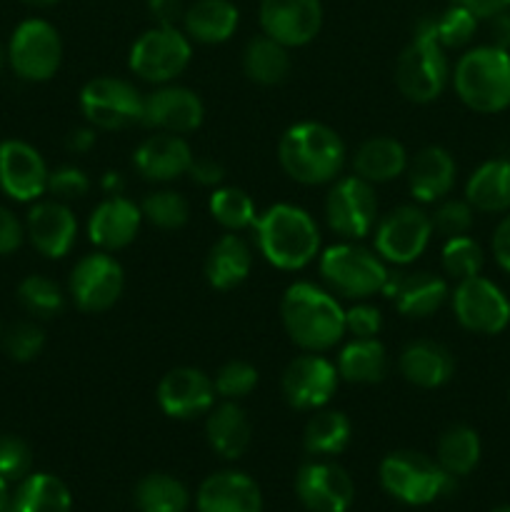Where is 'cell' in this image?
<instances>
[{
	"mask_svg": "<svg viewBox=\"0 0 510 512\" xmlns=\"http://www.w3.org/2000/svg\"><path fill=\"white\" fill-rule=\"evenodd\" d=\"M5 58H8V53H5L3 43H0V70H3V65H5Z\"/></svg>",
	"mask_w": 510,
	"mask_h": 512,
	"instance_id": "6125c7cd",
	"label": "cell"
},
{
	"mask_svg": "<svg viewBox=\"0 0 510 512\" xmlns=\"http://www.w3.org/2000/svg\"><path fill=\"white\" fill-rule=\"evenodd\" d=\"M295 493L310 512H348L355 485L340 465L308 463L295 475Z\"/></svg>",
	"mask_w": 510,
	"mask_h": 512,
	"instance_id": "e0dca14e",
	"label": "cell"
},
{
	"mask_svg": "<svg viewBox=\"0 0 510 512\" xmlns=\"http://www.w3.org/2000/svg\"><path fill=\"white\" fill-rule=\"evenodd\" d=\"M45 333L35 323H18L5 333V353L18 363H30L43 353Z\"/></svg>",
	"mask_w": 510,
	"mask_h": 512,
	"instance_id": "bcb514c9",
	"label": "cell"
},
{
	"mask_svg": "<svg viewBox=\"0 0 510 512\" xmlns=\"http://www.w3.org/2000/svg\"><path fill=\"white\" fill-rule=\"evenodd\" d=\"M350 435H353V428H350L348 415L340 410H323V413H315L305 425L303 445L310 455L328 458L348 448Z\"/></svg>",
	"mask_w": 510,
	"mask_h": 512,
	"instance_id": "d590c367",
	"label": "cell"
},
{
	"mask_svg": "<svg viewBox=\"0 0 510 512\" xmlns=\"http://www.w3.org/2000/svg\"><path fill=\"white\" fill-rule=\"evenodd\" d=\"M88 190V175L80 168H73V165H65V168H58L55 173L48 175V193H53L55 200H60V203L83 198V195H88Z\"/></svg>",
	"mask_w": 510,
	"mask_h": 512,
	"instance_id": "c3c4849f",
	"label": "cell"
},
{
	"mask_svg": "<svg viewBox=\"0 0 510 512\" xmlns=\"http://www.w3.org/2000/svg\"><path fill=\"white\" fill-rule=\"evenodd\" d=\"M253 230L263 258L280 270L305 268L320 250L318 225L295 205H273L255 218Z\"/></svg>",
	"mask_w": 510,
	"mask_h": 512,
	"instance_id": "7a4b0ae2",
	"label": "cell"
},
{
	"mask_svg": "<svg viewBox=\"0 0 510 512\" xmlns=\"http://www.w3.org/2000/svg\"><path fill=\"white\" fill-rule=\"evenodd\" d=\"M23 225L10 213L8 208L0 205V255H10L23 243Z\"/></svg>",
	"mask_w": 510,
	"mask_h": 512,
	"instance_id": "f907efd6",
	"label": "cell"
},
{
	"mask_svg": "<svg viewBox=\"0 0 510 512\" xmlns=\"http://www.w3.org/2000/svg\"><path fill=\"white\" fill-rule=\"evenodd\" d=\"M205 435H208L210 448L220 458L238 460L248 450L253 428H250V420L245 415V410L235 400H225L218 408L215 405L210 408L208 423H205Z\"/></svg>",
	"mask_w": 510,
	"mask_h": 512,
	"instance_id": "83f0119b",
	"label": "cell"
},
{
	"mask_svg": "<svg viewBox=\"0 0 510 512\" xmlns=\"http://www.w3.org/2000/svg\"><path fill=\"white\" fill-rule=\"evenodd\" d=\"M278 158L295 183L323 185L335 180L343 168L345 145L328 125L298 123L280 138Z\"/></svg>",
	"mask_w": 510,
	"mask_h": 512,
	"instance_id": "3957f363",
	"label": "cell"
},
{
	"mask_svg": "<svg viewBox=\"0 0 510 512\" xmlns=\"http://www.w3.org/2000/svg\"><path fill=\"white\" fill-rule=\"evenodd\" d=\"M158 405L175 420L198 418L215 405V383L203 370L175 368L158 383Z\"/></svg>",
	"mask_w": 510,
	"mask_h": 512,
	"instance_id": "d6986e66",
	"label": "cell"
},
{
	"mask_svg": "<svg viewBox=\"0 0 510 512\" xmlns=\"http://www.w3.org/2000/svg\"><path fill=\"white\" fill-rule=\"evenodd\" d=\"M18 300L30 315H35L40 320L55 318V315H60V310L65 305L63 290L53 280L45 278V275H28L18 285Z\"/></svg>",
	"mask_w": 510,
	"mask_h": 512,
	"instance_id": "ab89813d",
	"label": "cell"
},
{
	"mask_svg": "<svg viewBox=\"0 0 510 512\" xmlns=\"http://www.w3.org/2000/svg\"><path fill=\"white\" fill-rule=\"evenodd\" d=\"M238 8L230 0H198L183 15L185 35L198 43H225L238 28Z\"/></svg>",
	"mask_w": 510,
	"mask_h": 512,
	"instance_id": "f546056e",
	"label": "cell"
},
{
	"mask_svg": "<svg viewBox=\"0 0 510 512\" xmlns=\"http://www.w3.org/2000/svg\"><path fill=\"white\" fill-rule=\"evenodd\" d=\"M453 85L475 113H500L510 105V53L495 45L468 50L455 65Z\"/></svg>",
	"mask_w": 510,
	"mask_h": 512,
	"instance_id": "277c9868",
	"label": "cell"
},
{
	"mask_svg": "<svg viewBox=\"0 0 510 512\" xmlns=\"http://www.w3.org/2000/svg\"><path fill=\"white\" fill-rule=\"evenodd\" d=\"M140 223H143V213H140L138 205L130 203L123 195H110L90 215V243L98 245L103 253L120 250L133 243L140 230Z\"/></svg>",
	"mask_w": 510,
	"mask_h": 512,
	"instance_id": "7402d4cb",
	"label": "cell"
},
{
	"mask_svg": "<svg viewBox=\"0 0 510 512\" xmlns=\"http://www.w3.org/2000/svg\"><path fill=\"white\" fill-rule=\"evenodd\" d=\"M103 188L115 190V195H118V190L123 188V180H120L118 173H108V175H105V180H103Z\"/></svg>",
	"mask_w": 510,
	"mask_h": 512,
	"instance_id": "91938a15",
	"label": "cell"
},
{
	"mask_svg": "<svg viewBox=\"0 0 510 512\" xmlns=\"http://www.w3.org/2000/svg\"><path fill=\"white\" fill-rule=\"evenodd\" d=\"M253 268V253L240 235L228 233L210 248L205 260V278L215 290H233L243 283Z\"/></svg>",
	"mask_w": 510,
	"mask_h": 512,
	"instance_id": "f1b7e54d",
	"label": "cell"
},
{
	"mask_svg": "<svg viewBox=\"0 0 510 512\" xmlns=\"http://www.w3.org/2000/svg\"><path fill=\"white\" fill-rule=\"evenodd\" d=\"M478 20H490L500 13H508L510 0H460Z\"/></svg>",
	"mask_w": 510,
	"mask_h": 512,
	"instance_id": "11a10c76",
	"label": "cell"
},
{
	"mask_svg": "<svg viewBox=\"0 0 510 512\" xmlns=\"http://www.w3.org/2000/svg\"><path fill=\"white\" fill-rule=\"evenodd\" d=\"M190 40L178 28L158 25L135 40L130 50V70L148 83H170L190 63Z\"/></svg>",
	"mask_w": 510,
	"mask_h": 512,
	"instance_id": "ba28073f",
	"label": "cell"
},
{
	"mask_svg": "<svg viewBox=\"0 0 510 512\" xmlns=\"http://www.w3.org/2000/svg\"><path fill=\"white\" fill-rule=\"evenodd\" d=\"M433 28L435 38L443 48H463L473 40L475 30H478V18L460 3L455 8L445 10L440 18H433Z\"/></svg>",
	"mask_w": 510,
	"mask_h": 512,
	"instance_id": "7bdbcfd3",
	"label": "cell"
},
{
	"mask_svg": "<svg viewBox=\"0 0 510 512\" xmlns=\"http://www.w3.org/2000/svg\"><path fill=\"white\" fill-rule=\"evenodd\" d=\"M10 500H13V495L8 490V480L0 478V512H8Z\"/></svg>",
	"mask_w": 510,
	"mask_h": 512,
	"instance_id": "680465c9",
	"label": "cell"
},
{
	"mask_svg": "<svg viewBox=\"0 0 510 512\" xmlns=\"http://www.w3.org/2000/svg\"><path fill=\"white\" fill-rule=\"evenodd\" d=\"M320 275L333 293L365 300L375 293H383L390 270L373 250L355 243H340L320 255Z\"/></svg>",
	"mask_w": 510,
	"mask_h": 512,
	"instance_id": "52a82bcc",
	"label": "cell"
},
{
	"mask_svg": "<svg viewBox=\"0 0 510 512\" xmlns=\"http://www.w3.org/2000/svg\"><path fill=\"white\" fill-rule=\"evenodd\" d=\"M430 223H433L435 233L443 235L445 240L468 235V230L473 228V208L468 200H445L430 215Z\"/></svg>",
	"mask_w": 510,
	"mask_h": 512,
	"instance_id": "f6af8a7d",
	"label": "cell"
},
{
	"mask_svg": "<svg viewBox=\"0 0 510 512\" xmlns=\"http://www.w3.org/2000/svg\"><path fill=\"white\" fill-rule=\"evenodd\" d=\"M490 45L500 50H510V13H500L490 18Z\"/></svg>",
	"mask_w": 510,
	"mask_h": 512,
	"instance_id": "9f6ffc18",
	"label": "cell"
},
{
	"mask_svg": "<svg viewBox=\"0 0 510 512\" xmlns=\"http://www.w3.org/2000/svg\"><path fill=\"white\" fill-rule=\"evenodd\" d=\"M385 295L395 303L400 315L428 318L448 298V285L433 273H390Z\"/></svg>",
	"mask_w": 510,
	"mask_h": 512,
	"instance_id": "603a6c76",
	"label": "cell"
},
{
	"mask_svg": "<svg viewBox=\"0 0 510 512\" xmlns=\"http://www.w3.org/2000/svg\"><path fill=\"white\" fill-rule=\"evenodd\" d=\"M383 328L380 310L368 303H358L350 310H345V330L353 333L355 338H375Z\"/></svg>",
	"mask_w": 510,
	"mask_h": 512,
	"instance_id": "681fc988",
	"label": "cell"
},
{
	"mask_svg": "<svg viewBox=\"0 0 510 512\" xmlns=\"http://www.w3.org/2000/svg\"><path fill=\"white\" fill-rule=\"evenodd\" d=\"M430 238H433L430 215L415 205H400L378 223L375 250L385 263L408 265L423 255Z\"/></svg>",
	"mask_w": 510,
	"mask_h": 512,
	"instance_id": "7c38bea8",
	"label": "cell"
},
{
	"mask_svg": "<svg viewBox=\"0 0 510 512\" xmlns=\"http://www.w3.org/2000/svg\"><path fill=\"white\" fill-rule=\"evenodd\" d=\"M198 512H263V498L248 475L223 470L200 485Z\"/></svg>",
	"mask_w": 510,
	"mask_h": 512,
	"instance_id": "d4e9b609",
	"label": "cell"
},
{
	"mask_svg": "<svg viewBox=\"0 0 510 512\" xmlns=\"http://www.w3.org/2000/svg\"><path fill=\"white\" fill-rule=\"evenodd\" d=\"M353 168L365 183H388L408 170V153L395 138H370L355 153Z\"/></svg>",
	"mask_w": 510,
	"mask_h": 512,
	"instance_id": "4dcf8cb0",
	"label": "cell"
},
{
	"mask_svg": "<svg viewBox=\"0 0 510 512\" xmlns=\"http://www.w3.org/2000/svg\"><path fill=\"white\" fill-rule=\"evenodd\" d=\"M48 168L33 145L23 140L0 143V188L20 203L38 200L48 190Z\"/></svg>",
	"mask_w": 510,
	"mask_h": 512,
	"instance_id": "ac0fdd59",
	"label": "cell"
},
{
	"mask_svg": "<svg viewBox=\"0 0 510 512\" xmlns=\"http://www.w3.org/2000/svg\"><path fill=\"white\" fill-rule=\"evenodd\" d=\"M243 70L253 83L278 85L290 73V55L285 45L268 35H258L243 50Z\"/></svg>",
	"mask_w": 510,
	"mask_h": 512,
	"instance_id": "e575fe53",
	"label": "cell"
},
{
	"mask_svg": "<svg viewBox=\"0 0 510 512\" xmlns=\"http://www.w3.org/2000/svg\"><path fill=\"white\" fill-rule=\"evenodd\" d=\"M443 270L450 275L453 280H468L480 275L483 270V248L475 243L473 238L468 235H458V238H448L443 245Z\"/></svg>",
	"mask_w": 510,
	"mask_h": 512,
	"instance_id": "b9f144b4",
	"label": "cell"
},
{
	"mask_svg": "<svg viewBox=\"0 0 510 512\" xmlns=\"http://www.w3.org/2000/svg\"><path fill=\"white\" fill-rule=\"evenodd\" d=\"M8 60L15 75L30 83L50 80L60 68L63 60V43L58 30L45 20H25L15 28L8 45Z\"/></svg>",
	"mask_w": 510,
	"mask_h": 512,
	"instance_id": "9c48e42d",
	"label": "cell"
},
{
	"mask_svg": "<svg viewBox=\"0 0 510 512\" xmlns=\"http://www.w3.org/2000/svg\"><path fill=\"white\" fill-rule=\"evenodd\" d=\"M480 463V438L468 425H453L438 440V465L453 478H463Z\"/></svg>",
	"mask_w": 510,
	"mask_h": 512,
	"instance_id": "8d00e7d4",
	"label": "cell"
},
{
	"mask_svg": "<svg viewBox=\"0 0 510 512\" xmlns=\"http://www.w3.org/2000/svg\"><path fill=\"white\" fill-rule=\"evenodd\" d=\"M33 455L25 440L15 435H0V478L3 480H23L28 475Z\"/></svg>",
	"mask_w": 510,
	"mask_h": 512,
	"instance_id": "7dc6e473",
	"label": "cell"
},
{
	"mask_svg": "<svg viewBox=\"0 0 510 512\" xmlns=\"http://www.w3.org/2000/svg\"><path fill=\"white\" fill-rule=\"evenodd\" d=\"M73 498L65 483L55 475L35 473L23 478L10 500L8 512H70Z\"/></svg>",
	"mask_w": 510,
	"mask_h": 512,
	"instance_id": "d6a6232c",
	"label": "cell"
},
{
	"mask_svg": "<svg viewBox=\"0 0 510 512\" xmlns=\"http://www.w3.org/2000/svg\"><path fill=\"white\" fill-rule=\"evenodd\" d=\"M205 118L203 100L188 88L165 85L143 100V120L148 128H158L160 133H193Z\"/></svg>",
	"mask_w": 510,
	"mask_h": 512,
	"instance_id": "ffe728a7",
	"label": "cell"
},
{
	"mask_svg": "<svg viewBox=\"0 0 510 512\" xmlns=\"http://www.w3.org/2000/svg\"><path fill=\"white\" fill-rule=\"evenodd\" d=\"M493 512H510V505H500V508H495Z\"/></svg>",
	"mask_w": 510,
	"mask_h": 512,
	"instance_id": "be15d7a7",
	"label": "cell"
},
{
	"mask_svg": "<svg viewBox=\"0 0 510 512\" xmlns=\"http://www.w3.org/2000/svg\"><path fill=\"white\" fill-rule=\"evenodd\" d=\"M453 475L445 473L438 460L413 450L390 453L380 463V485L388 495L405 505H428L453 490Z\"/></svg>",
	"mask_w": 510,
	"mask_h": 512,
	"instance_id": "8992f818",
	"label": "cell"
},
{
	"mask_svg": "<svg viewBox=\"0 0 510 512\" xmlns=\"http://www.w3.org/2000/svg\"><path fill=\"white\" fill-rule=\"evenodd\" d=\"M23 3L33 5V8H50V5L60 3V0H23Z\"/></svg>",
	"mask_w": 510,
	"mask_h": 512,
	"instance_id": "94428289",
	"label": "cell"
},
{
	"mask_svg": "<svg viewBox=\"0 0 510 512\" xmlns=\"http://www.w3.org/2000/svg\"><path fill=\"white\" fill-rule=\"evenodd\" d=\"M493 255L498 260V265L510 273V215H505L500 220V225L495 228L493 235Z\"/></svg>",
	"mask_w": 510,
	"mask_h": 512,
	"instance_id": "f5cc1de1",
	"label": "cell"
},
{
	"mask_svg": "<svg viewBox=\"0 0 510 512\" xmlns=\"http://www.w3.org/2000/svg\"><path fill=\"white\" fill-rule=\"evenodd\" d=\"M398 368L408 383L433 390L453 378L455 363L445 345L433 343V340H418L400 353Z\"/></svg>",
	"mask_w": 510,
	"mask_h": 512,
	"instance_id": "4316f807",
	"label": "cell"
},
{
	"mask_svg": "<svg viewBox=\"0 0 510 512\" xmlns=\"http://www.w3.org/2000/svg\"><path fill=\"white\" fill-rule=\"evenodd\" d=\"M140 213H143V220H148L150 225H155L160 230H178L190 218L188 200L183 195L173 193V190L150 193L143 200V205H140Z\"/></svg>",
	"mask_w": 510,
	"mask_h": 512,
	"instance_id": "60d3db41",
	"label": "cell"
},
{
	"mask_svg": "<svg viewBox=\"0 0 510 512\" xmlns=\"http://www.w3.org/2000/svg\"><path fill=\"white\" fill-rule=\"evenodd\" d=\"M455 160L448 150L430 145L415 155L408 165V185L410 193L420 203H438L453 190L455 185Z\"/></svg>",
	"mask_w": 510,
	"mask_h": 512,
	"instance_id": "484cf974",
	"label": "cell"
},
{
	"mask_svg": "<svg viewBox=\"0 0 510 512\" xmlns=\"http://www.w3.org/2000/svg\"><path fill=\"white\" fill-rule=\"evenodd\" d=\"M193 158V150H190V145L180 135L158 133L140 143L133 160L135 168H138V173L145 180L168 183V180H175L188 173Z\"/></svg>",
	"mask_w": 510,
	"mask_h": 512,
	"instance_id": "cb8c5ba5",
	"label": "cell"
},
{
	"mask_svg": "<svg viewBox=\"0 0 510 512\" xmlns=\"http://www.w3.org/2000/svg\"><path fill=\"white\" fill-rule=\"evenodd\" d=\"M25 233H28L30 243L45 258H63L70 253L78 235V220H75L73 210L60 200H48V203H38L28 213V223H25Z\"/></svg>",
	"mask_w": 510,
	"mask_h": 512,
	"instance_id": "44dd1931",
	"label": "cell"
},
{
	"mask_svg": "<svg viewBox=\"0 0 510 512\" xmlns=\"http://www.w3.org/2000/svg\"><path fill=\"white\" fill-rule=\"evenodd\" d=\"M95 145V130L93 128H78L68 135V148L75 153H88Z\"/></svg>",
	"mask_w": 510,
	"mask_h": 512,
	"instance_id": "6f0895ef",
	"label": "cell"
},
{
	"mask_svg": "<svg viewBox=\"0 0 510 512\" xmlns=\"http://www.w3.org/2000/svg\"><path fill=\"white\" fill-rule=\"evenodd\" d=\"M285 333L308 353H325L345 335V310L338 300L313 283H295L280 303Z\"/></svg>",
	"mask_w": 510,
	"mask_h": 512,
	"instance_id": "6da1fadb",
	"label": "cell"
},
{
	"mask_svg": "<svg viewBox=\"0 0 510 512\" xmlns=\"http://www.w3.org/2000/svg\"><path fill=\"white\" fill-rule=\"evenodd\" d=\"M395 85L413 103H430L448 85V58L435 38L433 18L420 20L413 40L395 65Z\"/></svg>",
	"mask_w": 510,
	"mask_h": 512,
	"instance_id": "5b68a950",
	"label": "cell"
},
{
	"mask_svg": "<svg viewBox=\"0 0 510 512\" xmlns=\"http://www.w3.org/2000/svg\"><path fill=\"white\" fill-rule=\"evenodd\" d=\"M150 13L158 20V25H168V28H175V23L185 15L180 0H150Z\"/></svg>",
	"mask_w": 510,
	"mask_h": 512,
	"instance_id": "db71d44e",
	"label": "cell"
},
{
	"mask_svg": "<svg viewBox=\"0 0 510 512\" xmlns=\"http://www.w3.org/2000/svg\"><path fill=\"white\" fill-rule=\"evenodd\" d=\"M465 200L480 213L510 210V160H488L470 175Z\"/></svg>",
	"mask_w": 510,
	"mask_h": 512,
	"instance_id": "1f68e13d",
	"label": "cell"
},
{
	"mask_svg": "<svg viewBox=\"0 0 510 512\" xmlns=\"http://www.w3.org/2000/svg\"><path fill=\"white\" fill-rule=\"evenodd\" d=\"M68 288L80 310H85V313H105L123 295V268L108 253L85 255L70 273Z\"/></svg>",
	"mask_w": 510,
	"mask_h": 512,
	"instance_id": "5bb4252c",
	"label": "cell"
},
{
	"mask_svg": "<svg viewBox=\"0 0 510 512\" xmlns=\"http://www.w3.org/2000/svg\"><path fill=\"white\" fill-rule=\"evenodd\" d=\"M260 25L285 48L308 45L323 25L320 0H260Z\"/></svg>",
	"mask_w": 510,
	"mask_h": 512,
	"instance_id": "9a60e30c",
	"label": "cell"
},
{
	"mask_svg": "<svg viewBox=\"0 0 510 512\" xmlns=\"http://www.w3.org/2000/svg\"><path fill=\"white\" fill-rule=\"evenodd\" d=\"M143 95L120 78H95L80 93V110L93 128L120 130L143 120Z\"/></svg>",
	"mask_w": 510,
	"mask_h": 512,
	"instance_id": "30bf717a",
	"label": "cell"
},
{
	"mask_svg": "<svg viewBox=\"0 0 510 512\" xmlns=\"http://www.w3.org/2000/svg\"><path fill=\"white\" fill-rule=\"evenodd\" d=\"M190 495L180 480L165 473L145 475L135 485V508L140 512H185Z\"/></svg>",
	"mask_w": 510,
	"mask_h": 512,
	"instance_id": "74e56055",
	"label": "cell"
},
{
	"mask_svg": "<svg viewBox=\"0 0 510 512\" xmlns=\"http://www.w3.org/2000/svg\"><path fill=\"white\" fill-rule=\"evenodd\" d=\"M338 375L348 383L373 385L388 375V353L375 338H355L338 355Z\"/></svg>",
	"mask_w": 510,
	"mask_h": 512,
	"instance_id": "836d02e7",
	"label": "cell"
},
{
	"mask_svg": "<svg viewBox=\"0 0 510 512\" xmlns=\"http://www.w3.org/2000/svg\"><path fill=\"white\" fill-rule=\"evenodd\" d=\"M210 215L223 225L230 233H240L245 228H253L255 218V205L248 193L240 188H218L210 195Z\"/></svg>",
	"mask_w": 510,
	"mask_h": 512,
	"instance_id": "f35d334b",
	"label": "cell"
},
{
	"mask_svg": "<svg viewBox=\"0 0 510 512\" xmlns=\"http://www.w3.org/2000/svg\"><path fill=\"white\" fill-rule=\"evenodd\" d=\"M280 388L295 410H318L338 388V368L315 353L300 355L288 363Z\"/></svg>",
	"mask_w": 510,
	"mask_h": 512,
	"instance_id": "2e32d148",
	"label": "cell"
},
{
	"mask_svg": "<svg viewBox=\"0 0 510 512\" xmlns=\"http://www.w3.org/2000/svg\"><path fill=\"white\" fill-rule=\"evenodd\" d=\"M215 393L225 400H240L258 385V370L245 360H230L215 375Z\"/></svg>",
	"mask_w": 510,
	"mask_h": 512,
	"instance_id": "ee69618b",
	"label": "cell"
},
{
	"mask_svg": "<svg viewBox=\"0 0 510 512\" xmlns=\"http://www.w3.org/2000/svg\"><path fill=\"white\" fill-rule=\"evenodd\" d=\"M378 215V200L373 195V185L363 178H343L330 188L325 198V220L330 230L345 240H358L368 235Z\"/></svg>",
	"mask_w": 510,
	"mask_h": 512,
	"instance_id": "4fadbf2b",
	"label": "cell"
},
{
	"mask_svg": "<svg viewBox=\"0 0 510 512\" xmlns=\"http://www.w3.org/2000/svg\"><path fill=\"white\" fill-rule=\"evenodd\" d=\"M453 310L465 330L478 335H498L510 325V300L488 278L460 280L453 293Z\"/></svg>",
	"mask_w": 510,
	"mask_h": 512,
	"instance_id": "8fae6325",
	"label": "cell"
},
{
	"mask_svg": "<svg viewBox=\"0 0 510 512\" xmlns=\"http://www.w3.org/2000/svg\"><path fill=\"white\" fill-rule=\"evenodd\" d=\"M188 173H190V178L198 180L200 185H220L225 178L223 165L215 163V160H210V158H193Z\"/></svg>",
	"mask_w": 510,
	"mask_h": 512,
	"instance_id": "816d5d0a",
	"label": "cell"
}]
</instances>
